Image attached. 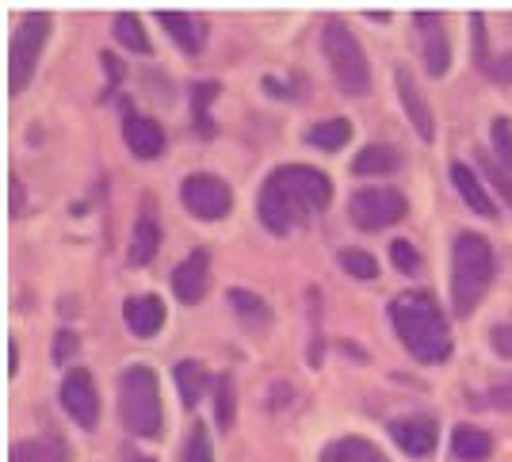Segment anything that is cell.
Returning <instances> with one entry per match:
<instances>
[{
    "label": "cell",
    "instance_id": "cell-1",
    "mask_svg": "<svg viewBox=\"0 0 512 462\" xmlns=\"http://www.w3.org/2000/svg\"><path fill=\"white\" fill-rule=\"evenodd\" d=\"M333 203V180L310 165H279L256 199V214L272 233H291Z\"/></svg>",
    "mask_w": 512,
    "mask_h": 462
},
{
    "label": "cell",
    "instance_id": "cell-2",
    "mask_svg": "<svg viewBox=\"0 0 512 462\" xmlns=\"http://www.w3.org/2000/svg\"><path fill=\"white\" fill-rule=\"evenodd\" d=\"M390 321L394 333L409 348V356L421 363H444L451 356L448 317L440 302L428 291H406L390 302Z\"/></svg>",
    "mask_w": 512,
    "mask_h": 462
},
{
    "label": "cell",
    "instance_id": "cell-3",
    "mask_svg": "<svg viewBox=\"0 0 512 462\" xmlns=\"http://www.w3.org/2000/svg\"><path fill=\"white\" fill-rule=\"evenodd\" d=\"M497 275V260H493L490 241L482 233H459L451 245V310L455 317H470L486 291L493 287Z\"/></svg>",
    "mask_w": 512,
    "mask_h": 462
},
{
    "label": "cell",
    "instance_id": "cell-4",
    "mask_svg": "<svg viewBox=\"0 0 512 462\" xmlns=\"http://www.w3.org/2000/svg\"><path fill=\"white\" fill-rule=\"evenodd\" d=\"M119 417L130 436L157 440L165 432V405H161V382L153 367L134 363L119 375Z\"/></svg>",
    "mask_w": 512,
    "mask_h": 462
},
{
    "label": "cell",
    "instance_id": "cell-5",
    "mask_svg": "<svg viewBox=\"0 0 512 462\" xmlns=\"http://www.w3.org/2000/svg\"><path fill=\"white\" fill-rule=\"evenodd\" d=\"M321 54L333 69V77L341 84L344 96H367L371 92V65H367V54H363L360 39L348 31L344 20H325L321 27Z\"/></svg>",
    "mask_w": 512,
    "mask_h": 462
},
{
    "label": "cell",
    "instance_id": "cell-6",
    "mask_svg": "<svg viewBox=\"0 0 512 462\" xmlns=\"http://www.w3.org/2000/svg\"><path fill=\"white\" fill-rule=\"evenodd\" d=\"M50 27H54V20L46 12H27L20 27L12 31V46H8V88H12V96H20L35 77L43 46L50 39Z\"/></svg>",
    "mask_w": 512,
    "mask_h": 462
},
{
    "label": "cell",
    "instance_id": "cell-7",
    "mask_svg": "<svg viewBox=\"0 0 512 462\" xmlns=\"http://www.w3.org/2000/svg\"><path fill=\"white\" fill-rule=\"evenodd\" d=\"M406 195L398 188H363L348 199V218L363 233H379L386 226H398L406 218Z\"/></svg>",
    "mask_w": 512,
    "mask_h": 462
},
{
    "label": "cell",
    "instance_id": "cell-8",
    "mask_svg": "<svg viewBox=\"0 0 512 462\" xmlns=\"http://www.w3.org/2000/svg\"><path fill=\"white\" fill-rule=\"evenodd\" d=\"M180 199H184L188 214H195L199 222H218L234 210V188L214 172H192L180 184Z\"/></svg>",
    "mask_w": 512,
    "mask_h": 462
},
{
    "label": "cell",
    "instance_id": "cell-9",
    "mask_svg": "<svg viewBox=\"0 0 512 462\" xmlns=\"http://www.w3.org/2000/svg\"><path fill=\"white\" fill-rule=\"evenodd\" d=\"M62 409L73 417V424L81 428H96L100 420V394H96V378L88 375L85 367H73L69 375L62 378Z\"/></svg>",
    "mask_w": 512,
    "mask_h": 462
},
{
    "label": "cell",
    "instance_id": "cell-10",
    "mask_svg": "<svg viewBox=\"0 0 512 462\" xmlns=\"http://www.w3.org/2000/svg\"><path fill=\"white\" fill-rule=\"evenodd\" d=\"M390 436H394V443L406 455L425 459V455L436 451V443H440V424L432 417H425V413H409V417L390 420Z\"/></svg>",
    "mask_w": 512,
    "mask_h": 462
},
{
    "label": "cell",
    "instance_id": "cell-11",
    "mask_svg": "<svg viewBox=\"0 0 512 462\" xmlns=\"http://www.w3.org/2000/svg\"><path fill=\"white\" fill-rule=\"evenodd\" d=\"M207 287H211V256H207V249H195L176 264L172 291L180 302H199L207 294Z\"/></svg>",
    "mask_w": 512,
    "mask_h": 462
},
{
    "label": "cell",
    "instance_id": "cell-12",
    "mask_svg": "<svg viewBox=\"0 0 512 462\" xmlns=\"http://www.w3.org/2000/svg\"><path fill=\"white\" fill-rule=\"evenodd\" d=\"M123 142H127V149L138 161H153V157L165 153V130L150 115L127 111V119H123Z\"/></svg>",
    "mask_w": 512,
    "mask_h": 462
},
{
    "label": "cell",
    "instance_id": "cell-13",
    "mask_svg": "<svg viewBox=\"0 0 512 462\" xmlns=\"http://www.w3.org/2000/svg\"><path fill=\"white\" fill-rule=\"evenodd\" d=\"M413 20H417L421 39H425V69L432 77H444L451 69V42L444 35V23H440L436 12H417Z\"/></svg>",
    "mask_w": 512,
    "mask_h": 462
},
{
    "label": "cell",
    "instance_id": "cell-14",
    "mask_svg": "<svg viewBox=\"0 0 512 462\" xmlns=\"http://www.w3.org/2000/svg\"><path fill=\"white\" fill-rule=\"evenodd\" d=\"M394 84H398V100H402V107H406L409 123H413V130L425 138V142H432L436 138V123H432V107H428V100L421 96V88H417V81L409 77V69H394Z\"/></svg>",
    "mask_w": 512,
    "mask_h": 462
},
{
    "label": "cell",
    "instance_id": "cell-15",
    "mask_svg": "<svg viewBox=\"0 0 512 462\" xmlns=\"http://www.w3.org/2000/svg\"><path fill=\"white\" fill-rule=\"evenodd\" d=\"M123 321L134 336H157L165 325V302L157 294H130L123 302Z\"/></svg>",
    "mask_w": 512,
    "mask_h": 462
},
{
    "label": "cell",
    "instance_id": "cell-16",
    "mask_svg": "<svg viewBox=\"0 0 512 462\" xmlns=\"http://www.w3.org/2000/svg\"><path fill=\"white\" fill-rule=\"evenodd\" d=\"M157 23L176 39V46H180L184 54H199L203 42H207V27H203V20H195V16H188V12H165V8H161V12H157Z\"/></svg>",
    "mask_w": 512,
    "mask_h": 462
},
{
    "label": "cell",
    "instance_id": "cell-17",
    "mask_svg": "<svg viewBox=\"0 0 512 462\" xmlns=\"http://www.w3.org/2000/svg\"><path fill=\"white\" fill-rule=\"evenodd\" d=\"M318 462H390V459L383 455V447H375V443L363 440V436H341V440L321 447Z\"/></svg>",
    "mask_w": 512,
    "mask_h": 462
},
{
    "label": "cell",
    "instance_id": "cell-18",
    "mask_svg": "<svg viewBox=\"0 0 512 462\" xmlns=\"http://www.w3.org/2000/svg\"><path fill=\"white\" fill-rule=\"evenodd\" d=\"M451 184H455L459 199H463L474 214H482V218H493V214H497V210H493V199L486 195V188H482L478 172H470V165L455 161V165H451Z\"/></svg>",
    "mask_w": 512,
    "mask_h": 462
},
{
    "label": "cell",
    "instance_id": "cell-19",
    "mask_svg": "<svg viewBox=\"0 0 512 462\" xmlns=\"http://www.w3.org/2000/svg\"><path fill=\"white\" fill-rule=\"evenodd\" d=\"M69 447H65L58 436H35V440H20L12 443L8 451V462H69Z\"/></svg>",
    "mask_w": 512,
    "mask_h": 462
},
{
    "label": "cell",
    "instance_id": "cell-20",
    "mask_svg": "<svg viewBox=\"0 0 512 462\" xmlns=\"http://www.w3.org/2000/svg\"><path fill=\"white\" fill-rule=\"evenodd\" d=\"M176 390H180V401H184V409H195L203 394H207V386H211V375H207V367L203 363H195V359H180L176 363Z\"/></svg>",
    "mask_w": 512,
    "mask_h": 462
},
{
    "label": "cell",
    "instance_id": "cell-21",
    "mask_svg": "<svg viewBox=\"0 0 512 462\" xmlns=\"http://www.w3.org/2000/svg\"><path fill=\"white\" fill-rule=\"evenodd\" d=\"M451 455H455L459 462H486L493 455L490 432L470 428V424H459V428L451 432Z\"/></svg>",
    "mask_w": 512,
    "mask_h": 462
},
{
    "label": "cell",
    "instance_id": "cell-22",
    "mask_svg": "<svg viewBox=\"0 0 512 462\" xmlns=\"http://www.w3.org/2000/svg\"><path fill=\"white\" fill-rule=\"evenodd\" d=\"M402 168V153L394 146H379V142H371V146H363L356 153V161H352V172L356 176H390V172H398Z\"/></svg>",
    "mask_w": 512,
    "mask_h": 462
},
{
    "label": "cell",
    "instance_id": "cell-23",
    "mask_svg": "<svg viewBox=\"0 0 512 462\" xmlns=\"http://www.w3.org/2000/svg\"><path fill=\"white\" fill-rule=\"evenodd\" d=\"M161 249V226L153 222V214H142L138 222H134V237H130V252L127 260L134 268H146L153 256Z\"/></svg>",
    "mask_w": 512,
    "mask_h": 462
},
{
    "label": "cell",
    "instance_id": "cell-24",
    "mask_svg": "<svg viewBox=\"0 0 512 462\" xmlns=\"http://www.w3.org/2000/svg\"><path fill=\"white\" fill-rule=\"evenodd\" d=\"M222 84L218 81H195L192 84V126L199 138H214V119H211V104L218 100Z\"/></svg>",
    "mask_w": 512,
    "mask_h": 462
},
{
    "label": "cell",
    "instance_id": "cell-25",
    "mask_svg": "<svg viewBox=\"0 0 512 462\" xmlns=\"http://www.w3.org/2000/svg\"><path fill=\"white\" fill-rule=\"evenodd\" d=\"M230 310L241 317V325L260 329V333L272 325V310H268V302H264L260 294L245 291V287H234V291H230Z\"/></svg>",
    "mask_w": 512,
    "mask_h": 462
},
{
    "label": "cell",
    "instance_id": "cell-26",
    "mask_svg": "<svg viewBox=\"0 0 512 462\" xmlns=\"http://www.w3.org/2000/svg\"><path fill=\"white\" fill-rule=\"evenodd\" d=\"M348 138H352V123L341 119V115L321 119L318 126H310V130H306V142H310V146H318V149H329V153H333V149H341Z\"/></svg>",
    "mask_w": 512,
    "mask_h": 462
},
{
    "label": "cell",
    "instance_id": "cell-27",
    "mask_svg": "<svg viewBox=\"0 0 512 462\" xmlns=\"http://www.w3.org/2000/svg\"><path fill=\"white\" fill-rule=\"evenodd\" d=\"M478 168H482V176L493 184V191L501 195V203L512 210V172L497 157H493L490 149H478Z\"/></svg>",
    "mask_w": 512,
    "mask_h": 462
},
{
    "label": "cell",
    "instance_id": "cell-28",
    "mask_svg": "<svg viewBox=\"0 0 512 462\" xmlns=\"http://www.w3.org/2000/svg\"><path fill=\"white\" fill-rule=\"evenodd\" d=\"M115 39L123 42L127 50H134V54H150V35H146V27H142V20L134 12H119L115 16Z\"/></svg>",
    "mask_w": 512,
    "mask_h": 462
},
{
    "label": "cell",
    "instance_id": "cell-29",
    "mask_svg": "<svg viewBox=\"0 0 512 462\" xmlns=\"http://www.w3.org/2000/svg\"><path fill=\"white\" fill-rule=\"evenodd\" d=\"M237 409H234V378L222 375L214 378V420H218V428L226 432L230 424H234Z\"/></svg>",
    "mask_w": 512,
    "mask_h": 462
},
{
    "label": "cell",
    "instance_id": "cell-30",
    "mask_svg": "<svg viewBox=\"0 0 512 462\" xmlns=\"http://www.w3.org/2000/svg\"><path fill=\"white\" fill-rule=\"evenodd\" d=\"M337 264H341V268L352 275V279H375V275H379V264H375V256H371V252H363V249H341Z\"/></svg>",
    "mask_w": 512,
    "mask_h": 462
},
{
    "label": "cell",
    "instance_id": "cell-31",
    "mask_svg": "<svg viewBox=\"0 0 512 462\" xmlns=\"http://www.w3.org/2000/svg\"><path fill=\"white\" fill-rule=\"evenodd\" d=\"M180 462H214V447H211V436H207V424H199V420L192 424Z\"/></svg>",
    "mask_w": 512,
    "mask_h": 462
},
{
    "label": "cell",
    "instance_id": "cell-32",
    "mask_svg": "<svg viewBox=\"0 0 512 462\" xmlns=\"http://www.w3.org/2000/svg\"><path fill=\"white\" fill-rule=\"evenodd\" d=\"M490 138H493V149H497V161L512 172V119L509 115H497V119H493Z\"/></svg>",
    "mask_w": 512,
    "mask_h": 462
},
{
    "label": "cell",
    "instance_id": "cell-33",
    "mask_svg": "<svg viewBox=\"0 0 512 462\" xmlns=\"http://www.w3.org/2000/svg\"><path fill=\"white\" fill-rule=\"evenodd\" d=\"M390 260H394L398 272H417V268H421V252L413 249L409 241H394V245H390Z\"/></svg>",
    "mask_w": 512,
    "mask_h": 462
},
{
    "label": "cell",
    "instance_id": "cell-34",
    "mask_svg": "<svg viewBox=\"0 0 512 462\" xmlns=\"http://www.w3.org/2000/svg\"><path fill=\"white\" fill-rule=\"evenodd\" d=\"M486 401H490L493 409H501V413H512V375H505L501 382H493Z\"/></svg>",
    "mask_w": 512,
    "mask_h": 462
},
{
    "label": "cell",
    "instance_id": "cell-35",
    "mask_svg": "<svg viewBox=\"0 0 512 462\" xmlns=\"http://www.w3.org/2000/svg\"><path fill=\"white\" fill-rule=\"evenodd\" d=\"M73 352H77V333L62 329V333L54 336V363H69Z\"/></svg>",
    "mask_w": 512,
    "mask_h": 462
},
{
    "label": "cell",
    "instance_id": "cell-36",
    "mask_svg": "<svg viewBox=\"0 0 512 462\" xmlns=\"http://www.w3.org/2000/svg\"><path fill=\"white\" fill-rule=\"evenodd\" d=\"M490 340H493V348H497L501 356L512 359V325H497V329H493Z\"/></svg>",
    "mask_w": 512,
    "mask_h": 462
},
{
    "label": "cell",
    "instance_id": "cell-37",
    "mask_svg": "<svg viewBox=\"0 0 512 462\" xmlns=\"http://www.w3.org/2000/svg\"><path fill=\"white\" fill-rule=\"evenodd\" d=\"M104 69H107V77H111V88L123 81V65H119L115 54H104Z\"/></svg>",
    "mask_w": 512,
    "mask_h": 462
},
{
    "label": "cell",
    "instance_id": "cell-38",
    "mask_svg": "<svg viewBox=\"0 0 512 462\" xmlns=\"http://www.w3.org/2000/svg\"><path fill=\"white\" fill-rule=\"evenodd\" d=\"M20 371V348H16V340L8 344V375H16Z\"/></svg>",
    "mask_w": 512,
    "mask_h": 462
},
{
    "label": "cell",
    "instance_id": "cell-39",
    "mask_svg": "<svg viewBox=\"0 0 512 462\" xmlns=\"http://www.w3.org/2000/svg\"><path fill=\"white\" fill-rule=\"evenodd\" d=\"M23 207V188H20V180H12V210H20Z\"/></svg>",
    "mask_w": 512,
    "mask_h": 462
},
{
    "label": "cell",
    "instance_id": "cell-40",
    "mask_svg": "<svg viewBox=\"0 0 512 462\" xmlns=\"http://www.w3.org/2000/svg\"><path fill=\"white\" fill-rule=\"evenodd\" d=\"M138 462H153V459H138Z\"/></svg>",
    "mask_w": 512,
    "mask_h": 462
}]
</instances>
